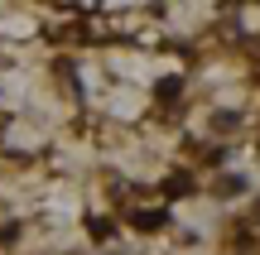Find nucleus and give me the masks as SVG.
<instances>
[{
  "mask_svg": "<svg viewBox=\"0 0 260 255\" xmlns=\"http://www.w3.org/2000/svg\"><path fill=\"white\" fill-rule=\"evenodd\" d=\"M164 222H169L164 207H145V212H135V227H140V231H164Z\"/></svg>",
  "mask_w": 260,
  "mask_h": 255,
  "instance_id": "f257e3e1",
  "label": "nucleus"
},
{
  "mask_svg": "<svg viewBox=\"0 0 260 255\" xmlns=\"http://www.w3.org/2000/svg\"><path fill=\"white\" fill-rule=\"evenodd\" d=\"M178 87H183L178 77H164V82H159V96H178Z\"/></svg>",
  "mask_w": 260,
  "mask_h": 255,
  "instance_id": "f03ea898",
  "label": "nucleus"
},
{
  "mask_svg": "<svg viewBox=\"0 0 260 255\" xmlns=\"http://www.w3.org/2000/svg\"><path fill=\"white\" fill-rule=\"evenodd\" d=\"M87 227H92V236H96V241H102V236H111V227H106L102 217H92V222H87Z\"/></svg>",
  "mask_w": 260,
  "mask_h": 255,
  "instance_id": "7ed1b4c3",
  "label": "nucleus"
},
{
  "mask_svg": "<svg viewBox=\"0 0 260 255\" xmlns=\"http://www.w3.org/2000/svg\"><path fill=\"white\" fill-rule=\"evenodd\" d=\"M188 193V178H169V198H183Z\"/></svg>",
  "mask_w": 260,
  "mask_h": 255,
  "instance_id": "20e7f679",
  "label": "nucleus"
}]
</instances>
